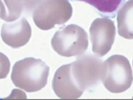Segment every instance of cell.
I'll use <instances>...</instances> for the list:
<instances>
[{
  "label": "cell",
  "instance_id": "cell-13",
  "mask_svg": "<svg viewBox=\"0 0 133 100\" xmlns=\"http://www.w3.org/2000/svg\"><path fill=\"white\" fill-rule=\"evenodd\" d=\"M43 0H24V10L25 9L27 11H31L32 10H35L38 5Z\"/></svg>",
  "mask_w": 133,
  "mask_h": 100
},
{
  "label": "cell",
  "instance_id": "cell-12",
  "mask_svg": "<svg viewBox=\"0 0 133 100\" xmlns=\"http://www.w3.org/2000/svg\"><path fill=\"white\" fill-rule=\"evenodd\" d=\"M10 62L4 53H0V80L7 78L10 72Z\"/></svg>",
  "mask_w": 133,
  "mask_h": 100
},
{
  "label": "cell",
  "instance_id": "cell-5",
  "mask_svg": "<svg viewBox=\"0 0 133 100\" xmlns=\"http://www.w3.org/2000/svg\"><path fill=\"white\" fill-rule=\"evenodd\" d=\"M69 66L72 78L83 93L98 84L99 81H101L103 62L97 55L82 54L81 57L69 64Z\"/></svg>",
  "mask_w": 133,
  "mask_h": 100
},
{
  "label": "cell",
  "instance_id": "cell-7",
  "mask_svg": "<svg viewBox=\"0 0 133 100\" xmlns=\"http://www.w3.org/2000/svg\"><path fill=\"white\" fill-rule=\"evenodd\" d=\"M31 26L27 20L22 17L13 22H7L1 28L2 40L8 46L18 49L24 46L31 38Z\"/></svg>",
  "mask_w": 133,
  "mask_h": 100
},
{
  "label": "cell",
  "instance_id": "cell-3",
  "mask_svg": "<svg viewBox=\"0 0 133 100\" xmlns=\"http://www.w3.org/2000/svg\"><path fill=\"white\" fill-rule=\"evenodd\" d=\"M52 47L56 53L65 57L80 56L88 48V36L77 24H69L60 29L52 37Z\"/></svg>",
  "mask_w": 133,
  "mask_h": 100
},
{
  "label": "cell",
  "instance_id": "cell-6",
  "mask_svg": "<svg viewBox=\"0 0 133 100\" xmlns=\"http://www.w3.org/2000/svg\"><path fill=\"white\" fill-rule=\"evenodd\" d=\"M115 25L109 18H97L90 26V38L93 53L97 57H102L109 53L115 38Z\"/></svg>",
  "mask_w": 133,
  "mask_h": 100
},
{
  "label": "cell",
  "instance_id": "cell-1",
  "mask_svg": "<svg viewBox=\"0 0 133 100\" xmlns=\"http://www.w3.org/2000/svg\"><path fill=\"white\" fill-rule=\"evenodd\" d=\"M50 68L41 59L27 57L16 62L11 72L15 86L27 93L41 91L47 84Z\"/></svg>",
  "mask_w": 133,
  "mask_h": 100
},
{
  "label": "cell",
  "instance_id": "cell-2",
  "mask_svg": "<svg viewBox=\"0 0 133 100\" xmlns=\"http://www.w3.org/2000/svg\"><path fill=\"white\" fill-rule=\"evenodd\" d=\"M101 81L111 93L119 94L128 90L132 84V68L128 58L116 54L103 62Z\"/></svg>",
  "mask_w": 133,
  "mask_h": 100
},
{
  "label": "cell",
  "instance_id": "cell-10",
  "mask_svg": "<svg viewBox=\"0 0 133 100\" xmlns=\"http://www.w3.org/2000/svg\"><path fill=\"white\" fill-rule=\"evenodd\" d=\"M85 2L95 8L98 13L104 18L114 19L116 17L118 10L123 6L126 0H74Z\"/></svg>",
  "mask_w": 133,
  "mask_h": 100
},
{
  "label": "cell",
  "instance_id": "cell-4",
  "mask_svg": "<svg viewBox=\"0 0 133 100\" xmlns=\"http://www.w3.org/2000/svg\"><path fill=\"white\" fill-rule=\"evenodd\" d=\"M72 15V7L69 0H43L33 11V21L41 30H50L61 25Z\"/></svg>",
  "mask_w": 133,
  "mask_h": 100
},
{
  "label": "cell",
  "instance_id": "cell-9",
  "mask_svg": "<svg viewBox=\"0 0 133 100\" xmlns=\"http://www.w3.org/2000/svg\"><path fill=\"white\" fill-rule=\"evenodd\" d=\"M117 12L119 35L127 39H132V0L124 3Z\"/></svg>",
  "mask_w": 133,
  "mask_h": 100
},
{
  "label": "cell",
  "instance_id": "cell-8",
  "mask_svg": "<svg viewBox=\"0 0 133 100\" xmlns=\"http://www.w3.org/2000/svg\"><path fill=\"white\" fill-rule=\"evenodd\" d=\"M55 95L62 99H76L83 95L70 73V66L64 65L55 72L52 84Z\"/></svg>",
  "mask_w": 133,
  "mask_h": 100
},
{
  "label": "cell",
  "instance_id": "cell-11",
  "mask_svg": "<svg viewBox=\"0 0 133 100\" xmlns=\"http://www.w3.org/2000/svg\"><path fill=\"white\" fill-rule=\"evenodd\" d=\"M24 11V0H0V19L13 22Z\"/></svg>",
  "mask_w": 133,
  "mask_h": 100
}]
</instances>
